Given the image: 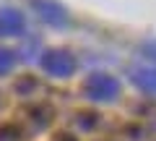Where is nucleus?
Here are the masks:
<instances>
[{
    "mask_svg": "<svg viewBox=\"0 0 156 141\" xmlns=\"http://www.w3.org/2000/svg\"><path fill=\"white\" fill-rule=\"evenodd\" d=\"M39 63L44 68V73H50L52 79H68L76 73V55L62 47H52V50L42 52Z\"/></svg>",
    "mask_w": 156,
    "mask_h": 141,
    "instance_id": "obj_1",
    "label": "nucleus"
},
{
    "mask_svg": "<svg viewBox=\"0 0 156 141\" xmlns=\"http://www.w3.org/2000/svg\"><path fill=\"white\" fill-rule=\"evenodd\" d=\"M83 94L89 102H112L120 94V81L109 73H94L83 81Z\"/></svg>",
    "mask_w": 156,
    "mask_h": 141,
    "instance_id": "obj_2",
    "label": "nucleus"
},
{
    "mask_svg": "<svg viewBox=\"0 0 156 141\" xmlns=\"http://www.w3.org/2000/svg\"><path fill=\"white\" fill-rule=\"evenodd\" d=\"M31 8L37 11V16L50 26H68V11L57 3V0H31Z\"/></svg>",
    "mask_w": 156,
    "mask_h": 141,
    "instance_id": "obj_3",
    "label": "nucleus"
},
{
    "mask_svg": "<svg viewBox=\"0 0 156 141\" xmlns=\"http://www.w3.org/2000/svg\"><path fill=\"white\" fill-rule=\"evenodd\" d=\"M130 81L146 94H156V63H138L128 71Z\"/></svg>",
    "mask_w": 156,
    "mask_h": 141,
    "instance_id": "obj_4",
    "label": "nucleus"
},
{
    "mask_svg": "<svg viewBox=\"0 0 156 141\" xmlns=\"http://www.w3.org/2000/svg\"><path fill=\"white\" fill-rule=\"evenodd\" d=\"M26 26V18L16 8H0V37H18Z\"/></svg>",
    "mask_w": 156,
    "mask_h": 141,
    "instance_id": "obj_5",
    "label": "nucleus"
},
{
    "mask_svg": "<svg viewBox=\"0 0 156 141\" xmlns=\"http://www.w3.org/2000/svg\"><path fill=\"white\" fill-rule=\"evenodd\" d=\"M16 63H18L16 52H13V50H8V47H0V76L11 73L13 68H16Z\"/></svg>",
    "mask_w": 156,
    "mask_h": 141,
    "instance_id": "obj_6",
    "label": "nucleus"
},
{
    "mask_svg": "<svg viewBox=\"0 0 156 141\" xmlns=\"http://www.w3.org/2000/svg\"><path fill=\"white\" fill-rule=\"evenodd\" d=\"M57 141H76V139H73L70 133H60V136H57Z\"/></svg>",
    "mask_w": 156,
    "mask_h": 141,
    "instance_id": "obj_7",
    "label": "nucleus"
}]
</instances>
